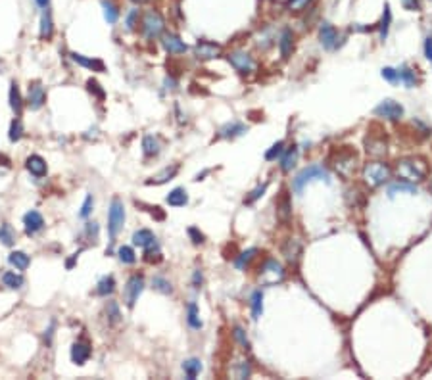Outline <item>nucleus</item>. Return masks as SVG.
<instances>
[{
    "instance_id": "1",
    "label": "nucleus",
    "mask_w": 432,
    "mask_h": 380,
    "mask_svg": "<svg viewBox=\"0 0 432 380\" xmlns=\"http://www.w3.org/2000/svg\"><path fill=\"white\" fill-rule=\"evenodd\" d=\"M396 173L399 179H404L407 182L423 181L426 177V173H428V165L421 157H406V160L397 162Z\"/></svg>"
},
{
    "instance_id": "2",
    "label": "nucleus",
    "mask_w": 432,
    "mask_h": 380,
    "mask_svg": "<svg viewBox=\"0 0 432 380\" xmlns=\"http://www.w3.org/2000/svg\"><path fill=\"white\" fill-rule=\"evenodd\" d=\"M390 175H392V171H390V167L384 162H371V164H367L363 167V179L373 188L384 184L390 179Z\"/></svg>"
},
{
    "instance_id": "3",
    "label": "nucleus",
    "mask_w": 432,
    "mask_h": 380,
    "mask_svg": "<svg viewBox=\"0 0 432 380\" xmlns=\"http://www.w3.org/2000/svg\"><path fill=\"white\" fill-rule=\"evenodd\" d=\"M123 223H125V206L119 198H113L108 209V233L112 240L121 233Z\"/></svg>"
},
{
    "instance_id": "4",
    "label": "nucleus",
    "mask_w": 432,
    "mask_h": 380,
    "mask_svg": "<svg viewBox=\"0 0 432 380\" xmlns=\"http://www.w3.org/2000/svg\"><path fill=\"white\" fill-rule=\"evenodd\" d=\"M315 179H321V181H330L328 179V171L325 167H321V165H310V167H305L302 171L296 175V179L292 182V188L296 192H302L303 186L307 184V182L315 181Z\"/></svg>"
},
{
    "instance_id": "5",
    "label": "nucleus",
    "mask_w": 432,
    "mask_h": 380,
    "mask_svg": "<svg viewBox=\"0 0 432 380\" xmlns=\"http://www.w3.org/2000/svg\"><path fill=\"white\" fill-rule=\"evenodd\" d=\"M164 29H165V21L158 12L148 10L146 14L142 16V33H144L146 39H158L160 35L164 33Z\"/></svg>"
},
{
    "instance_id": "6",
    "label": "nucleus",
    "mask_w": 432,
    "mask_h": 380,
    "mask_svg": "<svg viewBox=\"0 0 432 380\" xmlns=\"http://www.w3.org/2000/svg\"><path fill=\"white\" fill-rule=\"evenodd\" d=\"M355 162H357V154L350 148H342L338 150L336 157H334V169L338 171V175L342 177H350L355 169Z\"/></svg>"
},
{
    "instance_id": "7",
    "label": "nucleus",
    "mask_w": 432,
    "mask_h": 380,
    "mask_svg": "<svg viewBox=\"0 0 432 380\" xmlns=\"http://www.w3.org/2000/svg\"><path fill=\"white\" fill-rule=\"evenodd\" d=\"M261 273H259V280L263 282V284H276V282H281L283 278H285V271H283V265L276 261V259H267L261 269H259Z\"/></svg>"
},
{
    "instance_id": "8",
    "label": "nucleus",
    "mask_w": 432,
    "mask_h": 380,
    "mask_svg": "<svg viewBox=\"0 0 432 380\" xmlns=\"http://www.w3.org/2000/svg\"><path fill=\"white\" fill-rule=\"evenodd\" d=\"M144 290V276L142 275H133L127 280V284L123 288V302L127 307H135L138 302V296Z\"/></svg>"
},
{
    "instance_id": "9",
    "label": "nucleus",
    "mask_w": 432,
    "mask_h": 380,
    "mask_svg": "<svg viewBox=\"0 0 432 380\" xmlns=\"http://www.w3.org/2000/svg\"><path fill=\"white\" fill-rule=\"evenodd\" d=\"M375 115L384 117V119H390V121H397V119H402V115H404V108H402L397 102H394V100H382V102L375 108Z\"/></svg>"
},
{
    "instance_id": "10",
    "label": "nucleus",
    "mask_w": 432,
    "mask_h": 380,
    "mask_svg": "<svg viewBox=\"0 0 432 380\" xmlns=\"http://www.w3.org/2000/svg\"><path fill=\"white\" fill-rule=\"evenodd\" d=\"M227 60H229V64H231L238 73H242V75L254 71V60H252L246 52H240V50L231 52V54L227 56Z\"/></svg>"
},
{
    "instance_id": "11",
    "label": "nucleus",
    "mask_w": 432,
    "mask_h": 380,
    "mask_svg": "<svg viewBox=\"0 0 432 380\" xmlns=\"http://www.w3.org/2000/svg\"><path fill=\"white\" fill-rule=\"evenodd\" d=\"M46 102V90H44V86L41 83H31L29 85V90H27V106H29V110H41Z\"/></svg>"
},
{
    "instance_id": "12",
    "label": "nucleus",
    "mask_w": 432,
    "mask_h": 380,
    "mask_svg": "<svg viewBox=\"0 0 432 380\" xmlns=\"http://www.w3.org/2000/svg\"><path fill=\"white\" fill-rule=\"evenodd\" d=\"M319 41L325 50H334L338 46V31L330 23H321Z\"/></svg>"
},
{
    "instance_id": "13",
    "label": "nucleus",
    "mask_w": 432,
    "mask_h": 380,
    "mask_svg": "<svg viewBox=\"0 0 432 380\" xmlns=\"http://www.w3.org/2000/svg\"><path fill=\"white\" fill-rule=\"evenodd\" d=\"M23 225H25V233L29 236H33V234H37L39 231L44 229V219L37 209H31V211H27L23 215Z\"/></svg>"
},
{
    "instance_id": "14",
    "label": "nucleus",
    "mask_w": 432,
    "mask_h": 380,
    "mask_svg": "<svg viewBox=\"0 0 432 380\" xmlns=\"http://www.w3.org/2000/svg\"><path fill=\"white\" fill-rule=\"evenodd\" d=\"M194 54L200 60H211V58H217L221 54V46L213 43H207V41H200L196 46H194Z\"/></svg>"
},
{
    "instance_id": "15",
    "label": "nucleus",
    "mask_w": 432,
    "mask_h": 380,
    "mask_svg": "<svg viewBox=\"0 0 432 380\" xmlns=\"http://www.w3.org/2000/svg\"><path fill=\"white\" fill-rule=\"evenodd\" d=\"M69 56H71V60L75 61L77 66H81V68H86V69H90V71H96V73H102V71H106V66H104L102 60L86 58V56H83V54H77V52H71Z\"/></svg>"
},
{
    "instance_id": "16",
    "label": "nucleus",
    "mask_w": 432,
    "mask_h": 380,
    "mask_svg": "<svg viewBox=\"0 0 432 380\" xmlns=\"http://www.w3.org/2000/svg\"><path fill=\"white\" fill-rule=\"evenodd\" d=\"M92 355V350L86 342H75L71 345V361L75 365H85Z\"/></svg>"
},
{
    "instance_id": "17",
    "label": "nucleus",
    "mask_w": 432,
    "mask_h": 380,
    "mask_svg": "<svg viewBox=\"0 0 432 380\" xmlns=\"http://www.w3.org/2000/svg\"><path fill=\"white\" fill-rule=\"evenodd\" d=\"M162 44H164V48L169 52V54H184V52L189 50V46L182 43L177 35H171V33L164 35Z\"/></svg>"
},
{
    "instance_id": "18",
    "label": "nucleus",
    "mask_w": 432,
    "mask_h": 380,
    "mask_svg": "<svg viewBox=\"0 0 432 380\" xmlns=\"http://www.w3.org/2000/svg\"><path fill=\"white\" fill-rule=\"evenodd\" d=\"M25 167H27V171L31 173V175H35V177H44L46 175V171H48V167H46V162H44L41 155H29L25 160Z\"/></svg>"
},
{
    "instance_id": "19",
    "label": "nucleus",
    "mask_w": 432,
    "mask_h": 380,
    "mask_svg": "<svg viewBox=\"0 0 432 380\" xmlns=\"http://www.w3.org/2000/svg\"><path fill=\"white\" fill-rule=\"evenodd\" d=\"M365 150L371 157H380V155L386 154V140L384 138H367L365 140Z\"/></svg>"
},
{
    "instance_id": "20",
    "label": "nucleus",
    "mask_w": 432,
    "mask_h": 380,
    "mask_svg": "<svg viewBox=\"0 0 432 380\" xmlns=\"http://www.w3.org/2000/svg\"><path fill=\"white\" fill-rule=\"evenodd\" d=\"M8 100H10V108H12V112L19 117L21 112H23V98H21V92H19V88H17L16 83H12V85H10Z\"/></svg>"
},
{
    "instance_id": "21",
    "label": "nucleus",
    "mask_w": 432,
    "mask_h": 380,
    "mask_svg": "<svg viewBox=\"0 0 432 380\" xmlns=\"http://www.w3.org/2000/svg\"><path fill=\"white\" fill-rule=\"evenodd\" d=\"M165 202H167L171 207H182L189 204V194H187V190L184 188H173L171 192L167 194Z\"/></svg>"
},
{
    "instance_id": "22",
    "label": "nucleus",
    "mask_w": 432,
    "mask_h": 380,
    "mask_svg": "<svg viewBox=\"0 0 432 380\" xmlns=\"http://www.w3.org/2000/svg\"><path fill=\"white\" fill-rule=\"evenodd\" d=\"M179 173V165H171V167H165V169H162V171L158 173V175H154L152 179H148L146 184H164V182L167 181H171L173 177Z\"/></svg>"
},
{
    "instance_id": "23",
    "label": "nucleus",
    "mask_w": 432,
    "mask_h": 380,
    "mask_svg": "<svg viewBox=\"0 0 432 380\" xmlns=\"http://www.w3.org/2000/svg\"><path fill=\"white\" fill-rule=\"evenodd\" d=\"M292 48H294L292 31H290V29H285V31L281 33V39H279V50L283 54V58H288V56L292 54Z\"/></svg>"
},
{
    "instance_id": "24",
    "label": "nucleus",
    "mask_w": 432,
    "mask_h": 380,
    "mask_svg": "<svg viewBox=\"0 0 432 380\" xmlns=\"http://www.w3.org/2000/svg\"><path fill=\"white\" fill-rule=\"evenodd\" d=\"M8 261L12 267H16L17 271H25L29 265H31V259L27 256L25 251H12L8 256Z\"/></svg>"
},
{
    "instance_id": "25",
    "label": "nucleus",
    "mask_w": 432,
    "mask_h": 380,
    "mask_svg": "<svg viewBox=\"0 0 432 380\" xmlns=\"http://www.w3.org/2000/svg\"><path fill=\"white\" fill-rule=\"evenodd\" d=\"M156 240V236L152 231H148V229H138L133 233V244L138 246V248H146L148 244H152Z\"/></svg>"
},
{
    "instance_id": "26",
    "label": "nucleus",
    "mask_w": 432,
    "mask_h": 380,
    "mask_svg": "<svg viewBox=\"0 0 432 380\" xmlns=\"http://www.w3.org/2000/svg\"><path fill=\"white\" fill-rule=\"evenodd\" d=\"M290 213H292L290 200H288V194L283 192V196L276 200V215H279L281 221H288V219H290Z\"/></svg>"
},
{
    "instance_id": "27",
    "label": "nucleus",
    "mask_w": 432,
    "mask_h": 380,
    "mask_svg": "<svg viewBox=\"0 0 432 380\" xmlns=\"http://www.w3.org/2000/svg\"><path fill=\"white\" fill-rule=\"evenodd\" d=\"M54 35V23H52V14L48 8L43 10V16H41V39H50Z\"/></svg>"
},
{
    "instance_id": "28",
    "label": "nucleus",
    "mask_w": 432,
    "mask_h": 380,
    "mask_svg": "<svg viewBox=\"0 0 432 380\" xmlns=\"http://www.w3.org/2000/svg\"><path fill=\"white\" fill-rule=\"evenodd\" d=\"M2 282H4V286L12 288V290H17V288H21V286L25 284L23 276L19 275V273H16V271H6L2 275Z\"/></svg>"
},
{
    "instance_id": "29",
    "label": "nucleus",
    "mask_w": 432,
    "mask_h": 380,
    "mask_svg": "<svg viewBox=\"0 0 432 380\" xmlns=\"http://www.w3.org/2000/svg\"><path fill=\"white\" fill-rule=\"evenodd\" d=\"M160 140L156 137H152V135H146V137L142 138V152H144V155H148V157H152V155H158L160 154Z\"/></svg>"
},
{
    "instance_id": "30",
    "label": "nucleus",
    "mask_w": 432,
    "mask_h": 380,
    "mask_svg": "<svg viewBox=\"0 0 432 380\" xmlns=\"http://www.w3.org/2000/svg\"><path fill=\"white\" fill-rule=\"evenodd\" d=\"M246 133V127L242 123H227L223 129L219 131V137L221 138H234V137H240Z\"/></svg>"
},
{
    "instance_id": "31",
    "label": "nucleus",
    "mask_w": 432,
    "mask_h": 380,
    "mask_svg": "<svg viewBox=\"0 0 432 380\" xmlns=\"http://www.w3.org/2000/svg\"><path fill=\"white\" fill-rule=\"evenodd\" d=\"M300 242L298 240H288L283 246V256H285V259L288 261V263H294L296 259H298V256H300Z\"/></svg>"
},
{
    "instance_id": "32",
    "label": "nucleus",
    "mask_w": 432,
    "mask_h": 380,
    "mask_svg": "<svg viewBox=\"0 0 432 380\" xmlns=\"http://www.w3.org/2000/svg\"><path fill=\"white\" fill-rule=\"evenodd\" d=\"M187 321H189V325L194 328V330H200V328H202L198 305H196L194 302H190L189 305H187Z\"/></svg>"
},
{
    "instance_id": "33",
    "label": "nucleus",
    "mask_w": 432,
    "mask_h": 380,
    "mask_svg": "<svg viewBox=\"0 0 432 380\" xmlns=\"http://www.w3.org/2000/svg\"><path fill=\"white\" fill-rule=\"evenodd\" d=\"M296 160H298V148L290 146L285 152L283 160H281V169H283L285 173H288L294 167V165H296Z\"/></svg>"
},
{
    "instance_id": "34",
    "label": "nucleus",
    "mask_w": 432,
    "mask_h": 380,
    "mask_svg": "<svg viewBox=\"0 0 432 380\" xmlns=\"http://www.w3.org/2000/svg\"><path fill=\"white\" fill-rule=\"evenodd\" d=\"M250 305H252V317L259 319L261 313H263V292L261 290H256V292L252 294Z\"/></svg>"
},
{
    "instance_id": "35",
    "label": "nucleus",
    "mask_w": 432,
    "mask_h": 380,
    "mask_svg": "<svg viewBox=\"0 0 432 380\" xmlns=\"http://www.w3.org/2000/svg\"><path fill=\"white\" fill-rule=\"evenodd\" d=\"M182 371L187 374V378L194 380L202 371V363H200V359H187L182 363Z\"/></svg>"
},
{
    "instance_id": "36",
    "label": "nucleus",
    "mask_w": 432,
    "mask_h": 380,
    "mask_svg": "<svg viewBox=\"0 0 432 380\" xmlns=\"http://www.w3.org/2000/svg\"><path fill=\"white\" fill-rule=\"evenodd\" d=\"M115 290V278L113 276H102L96 284V294L98 296H108Z\"/></svg>"
},
{
    "instance_id": "37",
    "label": "nucleus",
    "mask_w": 432,
    "mask_h": 380,
    "mask_svg": "<svg viewBox=\"0 0 432 380\" xmlns=\"http://www.w3.org/2000/svg\"><path fill=\"white\" fill-rule=\"evenodd\" d=\"M397 192H402V194H417V186L409 184V182H396V184H392L388 188V196L394 198Z\"/></svg>"
},
{
    "instance_id": "38",
    "label": "nucleus",
    "mask_w": 432,
    "mask_h": 380,
    "mask_svg": "<svg viewBox=\"0 0 432 380\" xmlns=\"http://www.w3.org/2000/svg\"><path fill=\"white\" fill-rule=\"evenodd\" d=\"M0 242L4 246H14L16 244V231L12 229V225L4 223L0 227Z\"/></svg>"
},
{
    "instance_id": "39",
    "label": "nucleus",
    "mask_w": 432,
    "mask_h": 380,
    "mask_svg": "<svg viewBox=\"0 0 432 380\" xmlns=\"http://www.w3.org/2000/svg\"><path fill=\"white\" fill-rule=\"evenodd\" d=\"M102 8H104V17H106V21H108V23H115V21H117V17H119V10H117V6H115L113 2H110V0H104Z\"/></svg>"
},
{
    "instance_id": "40",
    "label": "nucleus",
    "mask_w": 432,
    "mask_h": 380,
    "mask_svg": "<svg viewBox=\"0 0 432 380\" xmlns=\"http://www.w3.org/2000/svg\"><path fill=\"white\" fill-rule=\"evenodd\" d=\"M152 288L158 290L160 294H171L173 292L171 282H169L165 276H154V278H152Z\"/></svg>"
},
{
    "instance_id": "41",
    "label": "nucleus",
    "mask_w": 432,
    "mask_h": 380,
    "mask_svg": "<svg viewBox=\"0 0 432 380\" xmlns=\"http://www.w3.org/2000/svg\"><path fill=\"white\" fill-rule=\"evenodd\" d=\"M117 258H119L121 263H127V265H131V263L137 261L135 250H133L131 246H119V248H117Z\"/></svg>"
},
{
    "instance_id": "42",
    "label": "nucleus",
    "mask_w": 432,
    "mask_h": 380,
    "mask_svg": "<svg viewBox=\"0 0 432 380\" xmlns=\"http://www.w3.org/2000/svg\"><path fill=\"white\" fill-rule=\"evenodd\" d=\"M390 21H392V12H390V6L386 4V6H384L382 19H380V39H382V41H386V37H388Z\"/></svg>"
},
{
    "instance_id": "43",
    "label": "nucleus",
    "mask_w": 432,
    "mask_h": 380,
    "mask_svg": "<svg viewBox=\"0 0 432 380\" xmlns=\"http://www.w3.org/2000/svg\"><path fill=\"white\" fill-rule=\"evenodd\" d=\"M106 315H108V323H110V325H117L121 321L119 305L115 302H108V305H106Z\"/></svg>"
},
{
    "instance_id": "44",
    "label": "nucleus",
    "mask_w": 432,
    "mask_h": 380,
    "mask_svg": "<svg viewBox=\"0 0 432 380\" xmlns=\"http://www.w3.org/2000/svg\"><path fill=\"white\" fill-rule=\"evenodd\" d=\"M397 75H399V81H404V83H406V86H409V88H413V86L417 85V77H415L413 69L402 68L399 71H397Z\"/></svg>"
},
{
    "instance_id": "45",
    "label": "nucleus",
    "mask_w": 432,
    "mask_h": 380,
    "mask_svg": "<svg viewBox=\"0 0 432 380\" xmlns=\"http://www.w3.org/2000/svg\"><path fill=\"white\" fill-rule=\"evenodd\" d=\"M21 137H23V125H21V121L19 119H14L12 121V125H10V133H8L10 142H17Z\"/></svg>"
},
{
    "instance_id": "46",
    "label": "nucleus",
    "mask_w": 432,
    "mask_h": 380,
    "mask_svg": "<svg viewBox=\"0 0 432 380\" xmlns=\"http://www.w3.org/2000/svg\"><path fill=\"white\" fill-rule=\"evenodd\" d=\"M256 254H258V250L256 248H250L248 251H244V254H240V258L236 259V267L238 269H244L248 263H250L252 259L256 258Z\"/></svg>"
},
{
    "instance_id": "47",
    "label": "nucleus",
    "mask_w": 432,
    "mask_h": 380,
    "mask_svg": "<svg viewBox=\"0 0 432 380\" xmlns=\"http://www.w3.org/2000/svg\"><path fill=\"white\" fill-rule=\"evenodd\" d=\"M283 152H285V142H276V144H273V146L265 152V160L273 162V160H276L279 155H283Z\"/></svg>"
},
{
    "instance_id": "48",
    "label": "nucleus",
    "mask_w": 432,
    "mask_h": 380,
    "mask_svg": "<svg viewBox=\"0 0 432 380\" xmlns=\"http://www.w3.org/2000/svg\"><path fill=\"white\" fill-rule=\"evenodd\" d=\"M92 206H95V198H92V194H86L85 202H83V206H81V211H79V217L86 219V217L92 213Z\"/></svg>"
},
{
    "instance_id": "49",
    "label": "nucleus",
    "mask_w": 432,
    "mask_h": 380,
    "mask_svg": "<svg viewBox=\"0 0 432 380\" xmlns=\"http://www.w3.org/2000/svg\"><path fill=\"white\" fill-rule=\"evenodd\" d=\"M265 190H267V182H265V184H261V186H258V188H256V190H252V192H250V196H248V198L244 200V202H246V204H254L256 200L261 198V196H263V192H265Z\"/></svg>"
},
{
    "instance_id": "50",
    "label": "nucleus",
    "mask_w": 432,
    "mask_h": 380,
    "mask_svg": "<svg viewBox=\"0 0 432 380\" xmlns=\"http://www.w3.org/2000/svg\"><path fill=\"white\" fill-rule=\"evenodd\" d=\"M311 0H288V4H286V8L290 10V12H302L307 4H310Z\"/></svg>"
},
{
    "instance_id": "51",
    "label": "nucleus",
    "mask_w": 432,
    "mask_h": 380,
    "mask_svg": "<svg viewBox=\"0 0 432 380\" xmlns=\"http://www.w3.org/2000/svg\"><path fill=\"white\" fill-rule=\"evenodd\" d=\"M382 77L386 79V81H390V83H397L399 81V75H397V71L396 69H392V68H384L382 71Z\"/></svg>"
},
{
    "instance_id": "52",
    "label": "nucleus",
    "mask_w": 432,
    "mask_h": 380,
    "mask_svg": "<svg viewBox=\"0 0 432 380\" xmlns=\"http://www.w3.org/2000/svg\"><path fill=\"white\" fill-rule=\"evenodd\" d=\"M189 234H190V238H192V242H194L196 246H198V244H204V234L200 233L196 227H190Z\"/></svg>"
},
{
    "instance_id": "53",
    "label": "nucleus",
    "mask_w": 432,
    "mask_h": 380,
    "mask_svg": "<svg viewBox=\"0 0 432 380\" xmlns=\"http://www.w3.org/2000/svg\"><path fill=\"white\" fill-rule=\"evenodd\" d=\"M86 86H88V90H90V92H96V96H98V98H104V96H106V94H104V90L100 88V85H98L96 81H92V79L86 83Z\"/></svg>"
},
{
    "instance_id": "54",
    "label": "nucleus",
    "mask_w": 432,
    "mask_h": 380,
    "mask_svg": "<svg viewBox=\"0 0 432 380\" xmlns=\"http://www.w3.org/2000/svg\"><path fill=\"white\" fill-rule=\"evenodd\" d=\"M86 234H88V238H92V242H96V238H98V223H86Z\"/></svg>"
},
{
    "instance_id": "55",
    "label": "nucleus",
    "mask_w": 432,
    "mask_h": 380,
    "mask_svg": "<svg viewBox=\"0 0 432 380\" xmlns=\"http://www.w3.org/2000/svg\"><path fill=\"white\" fill-rule=\"evenodd\" d=\"M234 338H236V340L240 342L244 350H248V340H246V336H244V332H242V328H240V327L234 328Z\"/></svg>"
},
{
    "instance_id": "56",
    "label": "nucleus",
    "mask_w": 432,
    "mask_h": 380,
    "mask_svg": "<svg viewBox=\"0 0 432 380\" xmlns=\"http://www.w3.org/2000/svg\"><path fill=\"white\" fill-rule=\"evenodd\" d=\"M404 8L409 10V12H417V10H421V2L419 0H404Z\"/></svg>"
},
{
    "instance_id": "57",
    "label": "nucleus",
    "mask_w": 432,
    "mask_h": 380,
    "mask_svg": "<svg viewBox=\"0 0 432 380\" xmlns=\"http://www.w3.org/2000/svg\"><path fill=\"white\" fill-rule=\"evenodd\" d=\"M137 19H138V10H131L129 16H127V27H129V29H135Z\"/></svg>"
},
{
    "instance_id": "58",
    "label": "nucleus",
    "mask_w": 432,
    "mask_h": 380,
    "mask_svg": "<svg viewBox=\"0 0 432 380\" xmlns=\"http://www.w3.org/2000/svg\"><path fill=\"white\" fill-rule=\"evenodd\" d=\"M54 327H56V323L52 321L50 327H48V330L44 332V344H46V345H50V342H52V336H54Z\"/></svg>"
},
{
    "instance_id": "59",
    "label": "nucleus",
    "mask_w": 432,
    "mask_h": 380,
    "mask_svg": "<svg viewBox=\"0 0 432 380\" xmlns=\"http://www.w3.org/2000/svg\"><path fill=\"white\" fill-rule=\"evenodd\" d=\"M424 54L432 61V37H426V41H424Z\"/></svg>"
},
{
    "instance_id": "60",
    "label": "nucleus",
    "mask_w": 432,
    "mask_h": 380,
    "mask_svg": "<svg viewBox=\"0 0 432 380\" xmlns=\"http://www.w3.org/2000/svg\"><path fill=\"white\" fill-rule=\"evenodd\" d=\"M192 284H194V288H200V284H202V273H200V271H194V278H192Z\"/></svg>"
},
{
    "instance_id": "61",
    "label": "nucleus",
    "mask_w": 432,
    "mask_h": 380,
    "mask_svg": "<svg viewBox=\"0 0 432 380\" xmlns=\"http://www.w3.org/2000/svg\"><path fill=\"white\" fill-rule=\"evenodd\" d=\"M35 2H37V4H39V6H41V8H48V4H50V0H35Z\"/></svg>"
},
{
    "instance_id": "62",
    "label": "nucleus",
    "mask_w": 432,
    "mask_h": 380,
    "mask_svg": "<svg viewBox=\"0 0 432 380\" xmlns=\"http://www.w3.org/2000/svg\"><path fill=\"white\" fill-rule=\"evenodd\" d=\"M133 2H146V0H133Z\"/></svg>"
}]
</instances>
